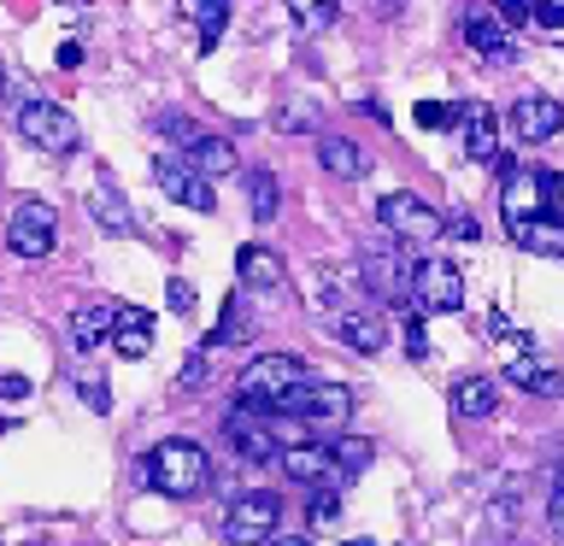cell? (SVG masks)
<instances>
[{
  "label": "cell",
  "mask_w": 564,
  "mask_h": 546,
  "mask_svg": "<svg viewBox=\"0 0 564 546\" xmlns=\"http://www.w3.org/2000/svg\"><path fill=\"white\" fill-rule=\"evenodd\" d=\"M224 440L247 458V465H276V458H282L276 423H271V417H259L253 405H236V412L224 417Z\"/></svg>",
  "instance_id": "10"
},
{
  "label": "cell",
  "mask_w": 564,
  "mask_h": 546,
  "mask_svg": "<svg viewBox=\"0 0 564 546\" xmlns=\"http://www.w3.org/2000/svg\"><path fill=\"white\" fill-rule=\"evenodd\" d=\"M165 299H171V312H183V317L194 312V288H188L183 276H171V288H165Z\"/></svg>",
  "instance_id": "39"
},
{
  "label": "cell",
  "mask_w": 564,
  "mask_h": 546,
  "mask_svg": "<svg viewBox=\"0 0 564 546\" xmlns=\"http://www.w3.org/2000/svg\"><path fill=\"white\" fill-rule=\"evenodd\" d=\"M377 218H382V236L388 241H405V247H423V241H435V236H447V218H441L435 206H423L417 194H382V206H377Z\"/></svg>",
  "instance_id": "5"
},
{
  "label": "cell",
  "mask_w": 564,
  "mask_h": 546,
  "mask_svg": "<svg viewBox=\"0 0 564 546\" xmlns=\"http://www.w3.org/2000/svg\"><path fill=\"white\" fill-rule=\"evenodd\" d=\"M400 324H405V352H412V359H430V341H423L417 317H400Z\"/></svg>",
  "instance_id": "38"
},
{
  "label": "cell",
  "mask_w": 564,
  "mask_h": 546,
  "mask_svg": "<svg viewBox=\"0 0 564 546\" xmlns=\"http://www.w3.org/2000/svg\"><path fill=\"white\" fill-rule=\"evenodd\" d=\"M329 329H335V341L352 347V352H382V347H388V324H382L377 312H359V306L335 312Z\"/></svg>",
  "instance_id": "15"
},
{
  "label": "cell",
  "mask_w": 564,
  "mask_h": 546,
  "mask_svg": "<svg viewBox=\"0 0 564 546\" xmlns=\"http://www.w3.org/2000/svg\"><path fill=\"white\" fill-rule=\"evenodd\" d=\"M447 236H458V241H476L482 229H476V218H470V211H453V229H447Z\"/></svg>",
  "instance_id": "40"
},
{
  "label": "cell",
  "mask_w": 564,
  "mask_h": 546,
  "mask_svg": "<svg viewBox=\"0 0 564 546\" xmlns=\"http://www.w3.org/2000/svg\"><path fill=\"white\" fill-rule=\"evenodd\" d=\"M53 241H59V211L47 200H18L12 223H7V247L18 259H47Z\"/></svg>",
  "instance_id": "9"
},
{
  "label": "cell",
  "mask_w": 564,
  "mask_h": 546,
  "mask_svg": "<svg viewBox=\"0 0 564 546\" xmlns=\"http://www.w3.org/2000/svg\"><path fill=\"white\" fill-rule=\"evenodd\" d=\"M289 18H294L300 30H324V24H335V18H341V7H329V0H294Z\"/></svg>",
  "instance_id": "32"
},
{
  "label": "cell",
  "mask_w": 564,
  "mask_h": 546,
  "mask_svg": "<svg viewBox=\"0 0 564 546\" xmlns=\"http://www.w3.org/2000/svg\"><path fill=\"white\" fill-rule=\"evenodd\" d=\"M458 130H465V153L482 159V165H494L500 159V123H494V112L482 100H465L458 106Z\"/></svg>",
  "instance_id": "16"
},
{
  "label": "cell",
  "mask_w": 564,
  "mask_h": 546,
  "mask_svg": "<svg viewBox=\"0 0 564 546\" xmlns=\"http://www.w3.org/2000/svg\"><path fill=\"white\" fill-rule=\"evenodd\" d=\"M412 299H417V312H458L465 306V276H458V264L453 259H423L417 271H412Z\"/></svg>",
  "instance_id": "11"
},
{
  "label": "cell",
  "mask_w": 564,
  "mask_h": 546,
  "mask_svg": "<svg viewBox=\"0 0 564 546\" xmlns=\"http://www.w3.org/2000/svg\"><path fill=\"white\" fill-rule=\"evenodd\" d=\"M558 183H564V176H553V171H511L506 188H500V218H506V229H523V223H546V218H553Z\"/></svg>",
  "instance_id": "4"
},
{
  "label": "cell",
  "mask_w": 564,
  "mask_h": 546,
  "mask_svg": "<svg viewBox=\"0 0 564 546\" xmlns=\"http://www.w3.org/2000/svg\"><path fill=\"white\" fill-rule=\"evenodd\" d=\"M423 130H441V123H458V106H441V100H417V112H412Z\"/></svg>",
  "instance_id": "35"
},
{
  "label": "cell",
  "mask_w": 564,
  "mask_h": 546,
  "mask_svg": "<svg viewBox=\"0 0 564 546\" xmlns=\"http://www.w3.org/2000/svg\"><path fill=\"white\" fill-rule=\"evenodd\" d=\"M24 394H30L24 376H0V400H24Z\"/></svg>",
  "instance_id": "42"
},
{
  "label": "cell",
  "mask_w": 564,
  "mask_h": 546,
  "mask_svg": "<svg viewBox=\"0 0 564 546\" xmlns=\"http://www.w3.org/2000/svg\"><path fill=\"white\" fill-rule=\"evenodd\" d=\"M135 482L159 488L165 500H194V493H206V482H212V458H206V447H194V440H159L153 452L135 458Z\"/></svg>",
  "instance_id": "1"
},
{
  "label": "cell",
  "mask_w": 564,
  "mask_h": 546,
  "mask_svg": "<svg viewBox=\"0 0 564 546\" xmlns=\"http://www.w3.org/2000/svg\"><path fill=\"white\" fill-rule=\"evenodd\" d=\"M276 412H289V417H300V435H329V429H341V423L352 417V387H341V382H306L300 394H289L276 405Z\"/></svg>",
  "instance_id": "3"
},
{
  "label": "cell",
  "mask_w": 564,
  "mask_h": 546,
  "mask_svg": "<svg viewBox=\"0 0 564 546\" xmlns=\"http://www.w3.org/2000/svg\"><path fill=\"white\" fill-rule=\"evenodd\" d=\"M306 382L312 376H306V364H300L294 352H259V359L236 376V405L264 412V405H282L289 394H300Z\"/></svg>",
  "instance_id": "2"
},
{
  "label": "cell",
  "mask_w": 564,
  "mask_h": 546,
  "mask_svg": "<svg viewBox=\"0 0 564 546\" xmlns=\"http://www.w3.org/2000/svg\"><path fill=\"white\" fill-rule=\"evenodd\" d=\"M506 382L529 387V394H546V400H558V394H564V376H558L553 364H541L535 352H529V359H511V364H506Z\"/></svg>",
  "instance_id": "22"
},
{
  "label": "cell",
  "mask_w": 564,
  "mask_h": 546,
  "mask_svg": "<svg viewBox=\"0 0 564 546\" xmlns=\"http://www.w3.org/2000/svg\"><path fill=\"white\" fill-rule=\"evenodd\" d=\"M317 165H324L329 176H341V183H352V176L365 171V153L352 148L347 135H317Z\"/></svg>",
  "instance_id": "25"
},
{
  "label": "cell",
  "mask_w": 564,
  "mask_h": 546,
  "mask_svg": "<svg viewBox=\"0 0 564 546\" xmlns=\"http://www.w3.org/2000/svg\"><path fill=\"white\" fill-rule=\"evenodd\" d=\"M83 400H88V405H95V412H106V387H100L95 376H88V382H83Z\"/></svg>",
  "instance_id": "43"
},
{
  "label": "cell",
  "mask_w": 564,
  "mask_h": 546,
  "mask_svg": "<svg viewBox=\"0 0 564 546\" xmlns=\"http://www.w3.org/2000/svg\"><path fill=\"white\" fill-rule=\"evenodd\" d=\"M312 528H324V523H335V517H341V488H335V482H324V488H317L312 493Z\"/></svg>",
  "instance_id": "33"
},
{
  "label": "cell",
  "mask_w": 564,
  "mask_h": 546,
  "mask_svg": "<svg viewBox=\"0 0 564 546\" xmlns=\"http://www.w3.org/2000/svg\"><path fill=\"white\" fill-rule=\"evenodd\" d=\"M59 65H65V70H70V65H83V47H77V42H65V47H59Z\"/></svg>",
  "instance_id": "44"
},
{
  "label": "cell",
  "mask_w": 564,
  "mask_h": 546,
  "mask_svg": "<svg viewBox=\"0 0 564 546\" xmlns=\"http://www.w3.org/2000/svg\"><path fill=\"white\" fill-rule=\"evenodd\" d=\"M112 329H118V306L112 299H95V306H83L77 317H70V347L95 352V347L112 341Z\"/></svg>",
  "instance_id": "19"
},
{
  "label": "cell",
  "mask_w": 564,
  "mask_h": 546,
  "mask_svg": "<svg viewBox=\"0 0 564 546\" xmlns=\"http://www.w3.org/2000/svg\"><path fill=\"white\" fill-rule=\"evenodd\" d=\"M564 130V106L553 95H523L511 106V135L529 141V148H541V141H553Z\"/></svg>",
  "instance_id": "13"
},
{
  "label": "cell",
  "mask_w": 564,
  "mask_h": 546,
  "mask_svg": "<svg viewBox=\"0 0 564 546\" xmlns=\"http://www.w3.org/2000/svg\"><path fill=\"white\" fill-rule=\"evenodd\" d=\"M347 294H352V276L341 264H306V276H300V299H306L312 312H347Z\"/></svg>",
  "instance_id": "14"
},
{
  "label": "cell",
  "mask_w": 564,
  "mask_h": 546,
  "mask_svg": "<svg viewBox=\"0 0 564 546\" xmlns=\"http://www.w3.org/2000/svg\"><path fill=\"white\" fill-rule=\"evenodd\" d=\"M236 276H241V294H276L282 288V259L271 253V247H241Z\"/></svg>",
  "instance_id": "18"
},
{
  "label": "cell",
  "mask_w": 564,
  "mask_h": 546,
  "mask_svg": "<svg viewBox=\"0 0 564 546\" xmlns=\"http://www.w3.org/2000/svg\"><path fill=\"white\" fill-rule=\"evenodd\" d=\"M159 135H171V148H183V153H194V141H200L206 130H200V123H188V118H159Z\"/></svg>",
  "instance_id": "34"
},
{
  "label": "cell",
  "mask_w": 564,
  "mask_h": 546,
  "mask_svg": "<svg viewBox=\"0 0 564 546\" xmlns=\"http://www.w3.org/2000/svg\"><path fill=\"white\" fill-rule=\"evenodd\" d=\"M88 211H95V223H100V229H112V236H130V229H135L130 206H123V194L106 183V176H100L95 188H88Z\"/></svg>",
  "instance_id": "21"
},
{
  "label": "cell",
  "mask_w": 564,
  "mask_h": 546,
  "mask_svg": "<svg viewBox=\"0 0 564 546\" xmlns=\"http://www.w3.org/2000/svg\"><path fill=\"white\" fill-rule=\"evenodd\" d=\"M176 382H183L188 394H200V387H206V347L188 352V359H183V376H176Z\"/></svg>",
  "instance_id": "36"
},
{
  "label": "cell",
  "mask_w": 564,
  "mask_h": 546,
  "mask_svg": "<svg viewBox=\"0 0 564 546\" xmlns=\"http://www.w3.org/2000/svg\"><path fill=\"white\" fill-rule=\"evenodd\" d=\"M247 206H253V218H259V223H271V218H276L282 188H276V176H271V171H247Z\"/></svg>",
  "instance_id": "30"
},
{
  "label": "cell",
  "mask_w": 564,
  "mask_h": 546,
  "mask_svg": "<svg viewBox=\"0 0 564 546\" xmlns=\"http://www.w3.org/2000/svg\"><path fill=\"white\" fill-rule=\"evenodd\" d=\"M112 347H118V359H148V347H153V317L135 312V306H123V312H118V329H112Z\"/></svg>",
  "instance_id": "20"
},
{
  "label": "cell",
  "mask_w": 564,
  "mask_h": 546,
  "mask_svg": "<svg viewBox=\"0 0 564 546\" xmlns=\"http://www.w3.org/2000/svg\"><path fill=\"white\" fill-rule=\"evenodd\" d=\"M188 165L194 171H200L206 176V183H218V176H229V171H236V148H229V141L224 135H200V141H194V153H188Z\"/></svg>",
  "instance_id": "24"
},
{
  "label": "cell",
  "mask_w": 564,
  "mask_h": 546,
  "mask_svg": "<svg viewBox=\"0 0 564 546\" xmlns=\"http://www.w3.org/2000/svg\"><path fill=\"white\" fill-rule=\"evenodd\" d=\"M276 465H282V476H289V482H300V488H324V476L335 470L324 440H294V447H282Z\"/></svg>",
  "instance_id": "17"
},
{
  "label": "cell",
  "mask_w": 564,
  "mask_h": 546,
  "mask_svg": "<svg viewBox=\"0 0 564 546\" xmlns=\"http://www.w3.org/2000/svg\"><path fill=\"white\" fill-rule=\"evenodd\" d=\"M183 12H188V24L200 30V47H212L229 24V7H218V0H212V7H183Z\"/></svg>",
  "instance_id": "31"
},
{
  "label": "cell",
  "mask_w": 564,
  "mask_h": 546,
  "mask_svg": "<svg viewBox=\"0 0 564 546\" xmlns=\"http://www.w3.org/2000/svg\"><path fill=\"white\" fill-rule=\"evenodd\" d=\"M247 335H253V324H247V306H241V294H229V299H224V317H218V329H212L206 347H241Z\"/></svg>",
  "instance_id": "29"
},
{
  "label": "cell",
  "mask_w": 564,
  "mask_h": 546,
  "mask_svg": "<svg viewBox=\"0 0 564 546\" xmlns=\"http://www.w3.org/2000/svg\"><path fill=\"white\" fill-rule=\"evenodd\" d=\"M529 24H546V30H564V0H541V7H529Z\"/></svg>",
  "instance_id": "37"
},
{
  "label": "cell",
  "mask_w": 564,
  "mask_h": 546,
  "mask_svg": "<svg viewBox=\"0 0 564 546\" xmlns=\"http://www.w3.org/2000/svg\"><path fill=\"white\" fill-rule=\"evenodd\" d=\"M511 241L523 247V253H541V259H564V223H523V229H511Z\"/></svg>",
  "instance_id": "28"
},
{
  "label": "cell",
  "mask_w": 564,
  "mask_h": 546,
  "mask_svg": "<svg viewBox=\"0 0 564 546\" xmlns=\"http://www.w3.org/2000/svg\"><path fill=\"white\" fill-rule=\"evenodd\" d=\"M546 523L564 535V476H558V488H553V505H546Z\"/></svg>",
  "instance_id": "41"
},
{
  "label": "cell",
  "mask_w": 564,
  "mask_h": 546,
  "mask_svg": "<svg viewBox=\"0 0 564 546\" xmlns=\"http://www.w3.org/2000/svg\"><path fill=\"white\" fill-rule=\"evenodd\" d=\"M271 546H312V535H276Z\"/></svg>",
  "instance_id": "45"
},
{
  "label": "cell",
  "mask_w": 564,
  "mask_h": 546,
  "mask_svg": "<svg viewBox=\"0 0 564 546\" xmlns=\"http://www.w3.org/2000/svg\"><path fill=\"white\" fill-rule=\"evenodd\" d=\"M465 42H470V53H482V59H511L506 30H500V18H494V12H470L465 18Z\"/></svg>",
  "instance_id": "26"
},
{
  "label": "cell",
  "mask_w": 564,
  "mask_h": 546,
  "mask_svg": "<svg viewBox=\"0 0 564 546\" xmlns=\"http://www.w3.org/2000/svg\"><path fill=\"white\" fill-rule=\"evenodd\" d=\"M494 400H500L494 376H458L453 382V412L458 417H494Z\"/></svg>",
  "instance_id": "23"
},
{
  "label": "cell",
  "mask_w": 564,
  "mask_h": 546,
  "mask_svg": "<svg viewBox=\"0 0 564 546\" xmlns=\"http://www.w3.org/2000/svg\"><path fill=\"white\" fill-rule=\"evenodd\" d=\"M18 135H24L30 148L53 153V159H65V153H77V148H83V130H77V118H70L65 106H47V100H30V106H18Z\"/></svg>",
  "instance_id": "8"
},
{
  "label": "cell",
  "mask_w": 564,
  "mask_h": 546,
  "mask_svg": "<svg viewBox=\"0 0 564 546\" xmlns=\"http://www.w3.org/2000/svg\"><path fill=\"white\" fill-rule=\"evenodd\" d=\"M370 458H377V447H370V440H335L329 447V465H335V482H359V476L370 470Z\"/></svg>",
  "instance_id": "27"
},
{
  "label": "cell",
  "mask_w": 564,
  "mask_h": 546,
  "mask_svg": "<svg viewBox=\"0 0 564 546\" xmlns=\"http://www.w3.org/2000/svg\"><path fill=\"white\" fill-rule=\"evenodd\" d=\"M153 171H159V188H165L176 206H188V211H212V206H218V188H212L194 165H183V159H165V153H159Z\"/></svg>",
  "instance_id": "12"
},
{
  "label": "cell",
  "mask_w": 564,
  "mask_h": 546,
  "mask_svg": "<svg viewBox=\"0 0 564 546\" xmlns=\"http://www.w3.org/2000/svg\"><path fill=\"white\" fill-rule=\"evenodd\" d=\"M412 271L417 264H405V253L388 236H370L365 241V253H359V271H352V282H365L377 299H400V294H412Z\"/></svg>",
  "instance_id": "6"
},
{
  "label": "cell",
  "mask_w": 564,
  "mask_h": 546,
  "mask_svg": "<svg viewBox=\"0 0 564 546\" xmlns=\"http://www.w3.org/2000/svg\"><path fill=\"white\" fill-rule=\"evenodd\" d=\"M276 523H282V500L276 493H241V500H229L224 511V540L229 546H271L276 540Z\"/></svg>",
  "instance_id": "7"
},
{
  "label": "cell",
  "mask_w": 564,
  "mask_h": 546,
  "mask_svg": "<svg viewBox=\"0 0 564 546\" xmlns=\"http://www.w3.org/2000/svg\"><path fill=\"white\" fill-rule=\"evenodd\" d=\"M553 223H564V183H558V194H553Z\"/></svg>",
  "instance_id": "46"
},
{
  "label": "cell",
  "mask_w": 564,
  "mask_h": 546,
  "mask_svg": "<svg viewBox=\"0 0 564 546\" xmlns=\"http://www.w3.org/2000/svg\"><path fill=\"white\" fill-rule=\"evenodd\" d=\"M341 546H370V540H341Z\"/></svg>",
  "instance_id": "47"
}]
</instances>
